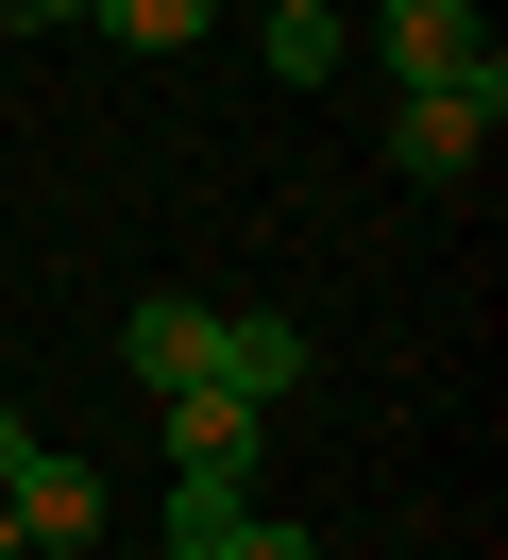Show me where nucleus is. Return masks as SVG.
Listing matches in <instances>:
<instances>
[{
    "mask_svg": "<svg viewBox=\"0 0 508 560\" xmlns=\"http://www.w3.org/2000/svg\"><path fill=\"white\" fill-rule=\"evenodd\" d=\"M373 51H390V85H458V103H508V51L474 0H373Z\"/></svg>",
    "mask_w": 508,
    "mask_h": 560,
    "instance_id": "2",
    "label": "nucleus"
},
{
    "mask_svg": "<svg viewBox=\"0 0 508 560\" xmlns=\"http://www.w3.org/2000/svg\"><path fill=\"white\" fill-rule=\"evenodd\" d=\"M17 458H34V424H17V408H0V476H17Z\"/></svg>",
    "mask_w": 508,
    "mask_h": 560,
    "instance_id": "10",
    "label": "nucleus"
},
{
    "mask_svg": "<svg viewBox=\"0 0 508 560\" xmlns=\"http://www.w3.org/2000/svg\"><path fill=\"white\" fill-rule=\"evenodd\" d=\"M153 560H221V544H153Z\"/></svg>",
    "mask_w": 508,
    "mask_h": 560,
    "instance_id": "12",
    "label": "nucleus"
},
{
    "mask_svg": "<svg viewBox=\"0 0 508 560\" xmlns=\"http://www.w3.org/2000/svg\"><path fill=\"white\" fill-rule=\"evenodd\" d=\"M255 51H271V85H339V0H271Z\"/></svg>",
    "mask_w": 508,
    "mask_h": 560,
    "instance_id": "6",
    "label": "nucleus"
},
{
    "mask_svg": "<svg viewBox=\"0 0 508 560\" xmlns=\"http://www.w3.org/2000/svg\"><path fill=\"white\" fill-rule=\"evenodd\" d=\"M221 560H322V544H305L288 510H237V526H221Z\"/></svg>",
    "mask_w": 508,
    "mask_h": 560,
    "instance_id": "8",
    "label": "nucleus"
},
{
    "mask_svg": "<svg viewBox=\"0 0 508 560\" xmlns=\"http://www.w3.org/2000/svg\"><path fill=\"white\" fill-rule=\"evenodd\" d=\"M119 357H135V390H237V408H288L305 390V323H271V306H187V289H153V306H119Z\"/></svg>",
    "mask_w": 508,
    "mask_h": 560,
    "instance_id": "1",
    "label": "nucleus"
},
{
    "mask_svg": "<svg viewBox=\"0 0 508 560\" xmlns=\"http://www.w3.org/2000/svg\"><path fill=\"white\" fill-rule=\"evenodd\" d=\"M237 510H255V442L237 458H169V544H221Z\"/></svg>",
    "mask_w": 508,
    "mask_h": 560,
    "instance_id": "5",
    "label": "nucleus"
},
{
    "mask_svg": "<svg viewBox=\"0 0 508 560\" xmlns=\"http://www.w3.org/2000/svg\"><path fill=\"white\" fill-rule=\"evenodd\" d=\"M0 560H34V544H17V510H0Z\"/></svg>",
    "mask_w": 508,
    "mask_h": 560,
    "instance_id": "11",
    "label": "nucleus"
},
{
    "mask_svg": "<svg viewBox=\"0 0 508 560\" xmlns=\"http://www.w3.org/2000/svg\"><path fill=\"white\" fill-rule=\"evenodd\" d=\"M492 137H508V103H458V85H390V171H406V187H458Z\"/></svg>",
    "mask_w": 508,
    "mask_h": 560,
    "instance_id": "3",
    "label": "nucleus"
},
{
    "mask_svg": "<svg viewBox=\"0 0 508 560\" xmlns=\"http://www.w3.org/2000/svg\"><path fill=\"white\" fill-rule=\"evenodd\" d=\"M0 510H17V544H102V476L68 442H34L17 476H0Z\"/></svg>",
    "mask_w": 508,
    "mask_h": 560,
    "instance_id": "4",
    "label": "nucleus"
},
{
    "mask_svg": "<svg viewBox=\"0 0 508 560\" xmlns=\"http://www.w3.org/2000/svg\"><path fill=\"white\" fill-rule=\"evenodd\" d=\"M51 18H85V0H0V35H51Z\"/></svg>",
    "mask_w": 508,
    "mask_h": 560,
    "instance_id": "9",
    "label": "nucleus"
},
{
    "mask_svg": "<svg viewBox=\"0 0 508 560\" xmlns=\"http://www.w3.org/2000/svg\"><path fill=\"white\" fill-rule=\"evenodd\" d=\"M85 18H102L119 51H187V35H203V0H85Z\"/></svg>",
    "mask_w": 508,
    "mask_h": 560,
    "instance_id": "7",
    "label": "nucleus"
}]
</instances>
